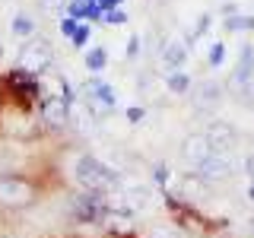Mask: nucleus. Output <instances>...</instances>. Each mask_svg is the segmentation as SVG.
<instances>
[{"instance_id": "nucleus-1", "label": "nucleus", "mask_w": 254, "mask_h": 238, "mask_svg": "<svg viewBox=\"0 0 254 238\" xmlns=\"http://www.w3.org/2000/svg\"><path fill=\"white\" fill-rule=\"evenodd\" d=\"M73 175L86 190H95V194H105L118 184V172L108 169L105 162H99L95 156H79L73 165Z\"/></svg>"}, {"instance_id": "nucleus-2", "label": "nucleus", "mask_w": 254, "mask_h": 238, "mask_svg": "<svg viewBox=\"0 0 254 238\" xmlns=\"http://www.w3.org/2000/svg\"><path fill=\"white\" fill-rule=\"evenodd\" d=\"M51 60H54V51H51V42H45V38H35V42L22 45V51H19V70L29 76L48 70Z\"/></svg>"}, {"instance_id": "nucleus-3", "label": "nucleus", "mask_w": 254, "mask_h": 238, "mask_svg": "<svg viewBox=\"0 0 254 238\" xmlns=\"http://www.w3.org/2000/svg\"><path fill=\"white\" fill-rule=\"evenodd\" d=\"M105 216H108L105 194L86 190V194H76L73 197V219L76 222H102Z\"/></svg>"}, {"instance_id": "nucleus-4", "label": "nucleus", "mask_w": 254, "mask_h": 238, "mask_svg": "<svg viewBox=\"0 0 254 238\" xmlns=\"http://www.w3.org/2000/svg\"><path fill=\"white\" fill-rule=\"evenodd\" d=\"M83 92H86V108H89V111H92L95 118L108 115V111L115 108V102H118V95H115V89H111L108 83H102L99 76H92L89 83L83 86Z\"/></svg>"}, {"instance_id": "nucleus-5", "label": "nucleus", "mask_w": 254, "mask_h": 238, "mask_svg": "<svg viewBox=\"0 0 254 238\" xmlns=\"http://www.w3.org/2000/svg\"><path fill=\"white\" fill-rule=\"evenodd\" d=\"M0 203L3 206H26V203H32V184L26 178H16V175L0 178Z\"/></svg>"}, {"instance_id": "nucleus-6", "label": "nucleus", "mask_w": 254, "mask_h": 238, "mask_svg": "<svg viewBox=\"0 0 254 238\" xmlns=\"http://www.w3.org/2000/svg\"><path fill=\"white\" fill-rule=\"evenodd\" d=\"M251 79H254V45H251V42H245V45H242V51H238V67H235L232 79H229V89L242 92L245 86L251 83Z\"/></svg>"}, {"instance_id": "nucleus-7", "label": "nucleus", "mask_w": 254, "mask_h": 238, "mask_svg": "<svg viewBox=\"0 0 254 238\" xmlns=\"http://www.w3.org/2000/svg\"><path fill=\"white\" fill-rule=\"evenodd\" d=\"M213 153H216V149L210 146V140H206L203 133H194V137H188L185 146H181V156H185V162H188V165H197V169H200V165H203Z\"/></svg>"}, {"instance_id": "nucleus-8", "label": "nucleus", "mask_w": 254, "mask_h": 238, "mask_svg": "<svg viewBox=\"0 0 254 238\" xmlns=\"http://www.w3.org/2000/svg\"><path fill=\"white\" fill-rule=\"evenodd\" d=\"M203 137L210 140V146L216 149V153H226L229 146H235V127L226 124V121H213L210 127H206Z\"/></svg>"}, {"instance_id": "nucleus-9", "label": "nucleus", "mask_w": 254, "mask_h": 238, "mask_svg": "<svg viewBox=\"0 0 254 238\" xmlns=\"http://www.w3.org/2000/svg\"><path fill=\"white\" fill-rule=\"evenodd\" d=\"M232 169H235V165L229 162L226 156L213 153V156H210V159H206V162L200 165L197 178H200V181H222V178H229V175H232Z\"/></svg>"}, {"instance_id": "nucleus-10", "label": "nucleus", "mask_w": 254, "mask_h": 238, "mask_svg": "<svg viewBox=\"0 0 254 238\" xmlns=\"http://www.w3.org/2000/svg\"><path fill=\"white\" fill-rule=\"evenodd\" d=\"M42 118L51 127H61V124H67V118H70V105L61 99V95H48L42 102Z\"/></svg>"}, {"instance_id": "nucleus-11", "label": "nucleus", "mask_w": 254, "mask_h": 238, "mask_svg": "<svg viewBox=\"0 0 254 238\" xmlns=\"http://www.w3.org/2000/svg\"><path fill=\"white\" fill-rule=\"evenodd\" d=\"M185 58H188V45H181V42H165L162 60H165V67H169V70H181Z\"/></svg>"}, {"instance_id": "nucleus-12", "label": "nucleus", "mask_w": 254, "mask_h": 238, "mask_svg": "<svg viewBox=\"0 0 254 238\" xmlns=\"http://www.w3.org/2000/svg\"><path fill=\"white\" fill-rule=\"evenodd\" d=\"M219 95H222L219 83H203L200 89H197V105H200V108H210V105H216V102H219Z\"/></svg>"}, {"instance_id": "nucleus-13", "label": "nucleus", "mask_w": 254, "mask_h": 238, "mask_svg": "<svg viewBox=\"0 0 254 238\" xmlns=\"http://www.w3.org/2000/svg\"><path fill=\"white\" fill-rule=\"evenodd\" d=\"M169 89H172L175 95L190 92V76L185 73V70H172V73H169Z\"/></svg>"}, {"instance_id": "nucleus-14", "label": "nucleus", "mask_w": 254, "mask_h": 238, "mask_svg": "<svg viewBox=\"0 0 254 238\" xmlns=\"http://www.w3.org/2000/svg\"><path fill=\"white\" fill-rule=\"evenodd\" d=\"M105 63H108V54H105V48H92V51H86V67H89L92 73L105 70Z\"/></svg>"}, {"instance_id": "nucleus-15", "label": "nucleus", "mask_w": 254, "mask_h": 238, "mask_svg": "<svg viewBox=\"0 0 254 238\" xmlns=\"http://www.w3.org/2000/svg\"><path fill=\"white\" fill-rule=\"evenodd\" d=\"M226 29H229V32H238V29H254V16H229V19H226Z\"/></svg>"}, {"instance_id": "nucleus-16", "label": "nucleus", "mask_w": 254, "mask_h": 238, "mask_svg": "<svg viewBox=\"0 0 254 238\" xmlns=\"http://www.w3.org/2000/svg\"><path fill=\"white\" fill-rule=\"evenodd\" d=\"M222 58H226V45H222V42H213L210 54H206V63H210V67H219Z\"/></svg>"}, {"instance_id": "nucleus-17", "label": "nucleus", "mask_w": 254, "mask_h": 238, "mask_svg": "<svg viewBox=\"0 0 254 238\" xmlns=\"http://www.w3.org/2000/svg\"><path fill=\"white\" fill-rule=\"evenodd\" d=\"M102 19H105L108 26H124V22H127V13L121 10V6H115V10H105V16H102Z\"/></svg>"}, {"instance_id": "nucleus-18", "label": "nucleus", "mask_w": 254, "mask_h": 238, "mask_svg": "<svg viewBox=\"0 0 254 238\" xmlns=\"http://www.w3.org/2000/svg\"><path fill=\"white\" fill-rule=\"evenodd\" d=\"M32 29H35V22H32L29 16H16V19H13V32H16V35H29Z\"/></svg>"}, {"instance_id": "nucleus-19", "label": "nucleus", "mask_w": 254, "mask_h": 238, "mask_svg": "<svg viewBox=\"0 0 254 238\" xmlns=\"http://www.w3.org/2000/svg\"><path fill=\"white\" fill-rule=\"evenodd\" d=\"M210 22H213V16H200V22H197V29H194V32L188 35V42H197V38H200L203 32L210 29Z\"/></svg>"}, {"instance_id": "nucleus-20", "label": "nucleus", "mask_w": 254, "mask_h": 238, "mask_svg": "<svg viewBox=\"0 0 254 238\" xmlns=\"http://www.w3.org/2000/svg\"><path fill=\"white\" fill-rule=\"evenodd\" d=\"M38 3H42L45 13H61V6L67 3V0H38Z\"/></svg>"}, {"instance_id": "nucleus-21", "label": "nucleus", "mask_w": 254, "mask_h": 238, "mask_svg": "<svg viewBox=\"0 0 254 238\" xmlns=\"http://www.w3.org/2000/svg\"><path fill=\"white\" fill-rule=\"evenodd\" d=\"M86 42H89V29H86V26H79V29L73 32V45H76V48H83Z\"/></svg>"}, {"instance_id": "nucleus-22", "label": "nucleus", "mask_w": 254, "mask_h": 238, "mask_svg": "<svg viewBox=\"0 0 254 238\" xmlns=\"http://www.w3.org/2000/svg\"><path fill=\"white\" fill-rule=\"evenodd\" d=\"M76 29H79V26H76L73 16H67V19L61 22V32H64V35H70V38H73V32H76Z\"/></svg>"}, {"instance_id": "nucleus-23", "label": "nucleus", "mask_w": 254, "mask_h": 238, "mask_svg": "<svg viewBox=\"0 0 254 238\" xmlns=\"http://www.w3.org/2000/svg\"><path fill=\"white\" fill-rule=\"evenodd\" d=\"M137 54H140V35H130V42H127V58H137Z\"/></svg>"}, {"instance_id": "nucleus-24", "label": "nucleus", "mask_w": 254, "mask_h": 238, "mask_svg": "<svg viewBox=\"0 0 254 238\" xmlns=\"http://www.w3.org/2000/svg\"><path fill=\"white\" fill-rule=\"evenodd\" d=\"M127 121H130V124H140L143 121V108H137V105L127 108Z\"/></svg>"}, {"instance_id": "nucleus-25", "label": "nucleus", "mask_w": 254, "mask_h": 238, "mask_svg": "<svg viewBox=\"0 0 254 238\" xmlns=\"http://www.w3.org/2000/svg\"><path fill=\"white\" fill-rule=\"evenodd\" d=\"M165 178H169V169H165V165H156V181H159V184H162Z\"/></svg>"}, {"instance_id": "nucleus-26", "label": "nucleus", "mask_w": 254, "mask_h": 238, "mask_svg": "<svg viewBox=\"0 0 254 238\" xmlns=\"http://www.w3.org/2000/svg\"><path fill=\"white\" fill-rule=\"evenodd\" d=\"M102 10H115V6H121V0H99Z\"/></svg>"}, {"instance_id": "nucleus-27", "label": "nucleus", "mask_w": 254, "mask_h": 238, "mask_svg": "<svg viewBox=\"0 0 254 238\" xmlns=\"http://www.w3.org/2000/svg\"><path fill=\"white\" fill-rule=\"evenodd\" d=\"M222 13H226V16H238V6L235 3H222Z\"/></svg>"}, {"instance_id": "nucleus-28", "label": "nucleus", "mask_w": 254, "mask_h": 238, "mask_svg": "<svg viewBox=\"0 0 254 238\" xmlns=\"http://www.w3.org/2000/svg\"><path fill=\"white\" fill-rule=\"evenodd\" d=\"M248 197H251V200H254V181H251V190H248Z\"/></svg>"}, {"instance_id": "nucleus-29", "label": "nucleus", "mask_w": 254, "mask_h": 238, "mask_svg": "<svg viewBox=\"0 0 254 238\" xmlns=\"http://www.w3.org/2000/svg\"><path fill=\"white\" fill-rule=\"evenodd\" d=\"M251 232H254V222H251Z\"/></svg>"}]
</instances>
